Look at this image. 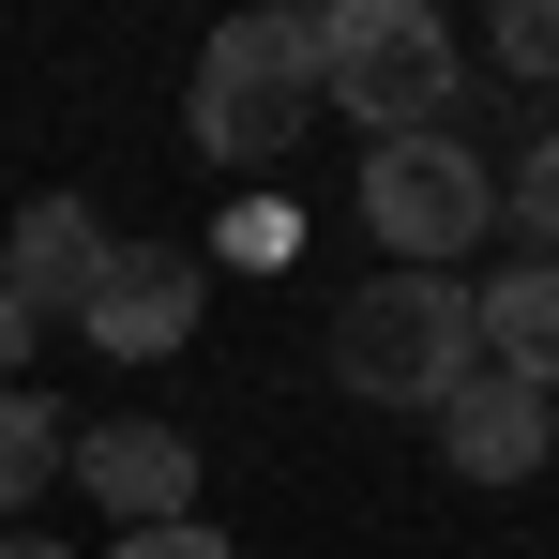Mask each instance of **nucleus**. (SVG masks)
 I'll return each instance as SVG.
<instances>
[{
    "mask_svg": "<svg viewBox=\"0 0 559 559\" xmlns=\"http://www.w3.org/2000/svg\"><path fill=\"white\" fill-rule=\"evenodd\" d=\"M61 484L92 499L106 530H182V514H197V439H182V424H76Z\"/></svg>",
    "mask_w": 559,
    "mask_h": 559,
    "instance_id": "obj_5",
    "label": "nucleus"
},
{
    "mask_svg": "<svg viewBox=\"0 0 559 559\" xmlns=\"http://www.w3.org/2000/svg\"><path fill=\"white\" fill-rule=\"evenodd\" d=\"M424 424H439L454 484H530V468H545V439H559V408L530 393V378H499V364H468L454 393L424 408Z\"/></svg>",
    "mask_w": 559,
    "mask_h": 559,
    "instance_id": "obj_7",
    "label": "nucleus"
},
{
    "mask_svg": "<svg viewBox=\"0 0 559 559\" xmlns=\"http://www.w3.org/2000/svg\"><path fill=\"white\" fill-rule=\"evenodd\" d=\"M106 559H242L212 514H182V530H106Z\"/></svg>",
    "mask_w": 559,
    "mask_h": 559,
    "instance_id": "obj_14",
    "label": "nucleus"
},
{
    "mask_svg": "<svg viewBox=\"0 0 559 559\" xmlns=\"http://www.w3.org/2000/svg\"><path fill=\"white\" fill-rule=\"evenodd\" d=\"M484 46H499L530 92H559V0H499V31H484Z\"/></svg>",
    "mask_w": 559,
    "mask_h": 559,
    "instance_id": "obj_11",
    "label": "nucleus"
},
{
    "mask_svg": "<svg viewBox=\"0 0 559 559\" xmlns=\"http://www.w3.org/2000/svg\"><path fill=\"white\" fill-rule=\"evenodd\" d=\"M318 136V15H227L212 46H197V152L227 167V182H273L287 152Z\"/></svg>",
    "mask_w": 559,
    "mask_h": 559,
    "instance_id": "obj_1",
    "label": "nucleus"
},
{
    "mask_svg": "<svg viewBox=\"0 0 559 559\" xmlns=\"http://www.w3.org/2000/svg\"><path fill=\"white\" fill-rule=\"evenodd\" d=\"M454 92H468V46L424 15V0H333L318 15V106L378 136H454Z\"/></svg>",
    "mask_w": 559,
    "mask_h": 559,
    "instance_id": "obj_2",
    "label": "nucleus"
},
{
    "mask_svg": "<svg viewBox=\"0 0 559 559\" xmlns=\"http://www.w3.org/2000/svg\"><path fill=\"white\" fill-rule=\"evenodd\" d=\"M364 227L393 242V273H454L468 242L499 227V167L468 136H378L364 152Z\"/></svg>",
    "mask_w": 559,
    "mask_h": 559,
    "instance_id": "obj_4",
    "label": "nucleus"
},
{
    "mask_svg": "<svg viewBox=\"0 0 559 559\" xmlns=\"http://www.w3.org/2000/svg\"><path fill=\"white\" fill-rule=\"evenodd\" d=\"M76 333L106 364H167L197 333V242H106V287L76 302Z\"/></svg>",
    "mask_w": 559,
    "mask_h": 559,
    "instance_id": "obj_6",
    "label": "nucleus"
},
{
    "mask_svg": "<svg viewBox=\"0 0 559 559\" xmlns=\"http://www.w3.org/2000/svg\"><path fill=\"white\" fill-rule=\"evenodd\" d=\"M61 454H76V424H61L31 378H0V530H15V514L61 484Z\"/></svg>",
    "mask_w": 559,
    "mask_h": 559,
    "instance_id": "obj_10",
    "label": "nucleus"
},
{
    "mask_svg": "<svg viewBox=\"0 0 559 559\" xmlns=\"http://www.w3.org/2000/svg\"><path fill=\"white\" fill-rule=\"evenodd\" d=\"M468 333H484L499 378H530V393L559 408V258H499V273L468 287Z\"/></svg>",
    "mask_w": 559,
    "mask_h": 559,
    "instance_id": "obj_9",
    "label": "nucleus"
},
{
    "mask_svg": "<svg viewBox=\"0 0 559 559\" xmlns=\"http://www.w3.org/2000/svg\"><path fill=\"white\" fill-rule=\"evenodd\" d=\"M499 212H514V227H530V242H545V258H559V121H545V136H530V167L499 182Z\"/></svg>",
    "mask_w": 559,
    "mask_h": 559,
    "instance_id": "obj_12",
    "label": "nucleus"
},
{
    "mask_svg": "<svg viewBox=\"0 0 559 559\" xmlns=\"http://www.w3.org/2000/svg\"><path fill=\"white\" fill-rule=\"evenodd\" d=\"M92 287H106V212H92V197H31L15 242H0V302L46 333V318H76Z\"/></svg>",
    "mask_w": 559,
    "mask_h": 559,
    "instance_id": "obj_8",
    "label": "nucleus"
},
{
    "mask_svg": "<svg viewBox=\"0 0 559 559\" xmlns=\"http://www.w3.org/2000/svg\"><path fill=\"white\" fill-rule=\"evenodd\" d=\"M468 364H484V333H468V273H378V287L333 302V378H348L364 408H439Z\"/></svg>",
    "mask_w": 559,
    "mask_h": 559,
    "instance_id": "obj_3",
    "label": "nucleus"
},
{
    "mask_svg": "<svg viewBox=\"0 0 559 559\" xmlns=\"http://www.w3.org/2000/svg\"><path fill=\"white\" fill-rule=\"evenodd\" d=\"M0 559H76V545H46V530H0Z\"/></svg>",
    "mask_w": 559,
    "mask_h": 559,
    "instance_id": "obj_16",
    "label": "nucleus"
},
{
    "mask_svg": "<svg viewBox=\"0 0 559 559\" xmlns=\"http://www.w3.org/2000/svg\"><path fill=\"white\" fill-rule=\"evenodd\" d=\"M212 242H227V273H287V242H302V227H287V197H242Z\"/></svg>",
    "mask_w": 559,
    "mask_h": 559,
    "instance_id": "obj_13",
    "label": "nucleus"
},
{
    "mask_svg": "<svg viewBox=\"0 0 559 559\" xmlns=\"http://www.w3.org/2000/svg\"><path fill=\"white\" fill-rule=\"evenodd\" d=\"M15 364H31V318H15V302H0V378H15Z\"/></svg>",
    "mask_w": 559,
    "mask_h": 559,
    "instance_id": "obj_15",
    "label": "nucleus"
}]
</instances>
